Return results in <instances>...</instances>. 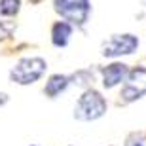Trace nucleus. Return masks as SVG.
<instances>
[{"instance_id": "f257e3e1", "label": "nucleus", "mask_w": 146, "mask_h": 146, "mask_svg": "<svg viewBox=\"0 0 146 146\" xmlns=\"http://www.w3.org/2000/svg\"><path fill=\"white\" fill-rule=\"evenodd\" d=\"M104 112H106V101L103 99V95L95 89H87L76 103L74 118L82 121H93L99 119Z\"/></svg>"}, {"instance_id": "f03ea898", "label": "nucleus", "mask_w": 146, "mask_h": 146, "mask_svg": "<svg viewBox=\"0 0 146 146\" xmlns=\"http://www.w3.org/2000/svg\"><path fill=\"white\" fill-rule=\"evenodd\" d=\"M46 68H48V65L42 57H25L11 68L10 78L19 86H29V84H34L36 80H40Z\"/></svg>"}, {"instance_id": "7ed1b4c3", "label": "nucleus", "mask_w": 146, "mask_h": 146, "mask_svg": "<svg viewBox=\"0 0 146 146\" xmlns=\"http://www.w3.org/2000/svg\"><path fill=\"white\" fill-rule=\"evenodd\" d=\"M55 10L74 25H84L89 15V0H55Z\"/></svg>"}, {"instance_id": "20e7f679", "label": "nucleus", "mask_w": 146, "mask_h": 146, "mask_svg": "<svg viewBox=\"0 0 146 146\" xmlns=\"http://www.w3.org/2000/svg\"><path fill=\"white\" fill-rule=\"evenodd\" d=\"M139 48V38L133 34H114L103 44L104 57H119V55H131Z\"/></svg>"}, {"instance_id": "39448f33", "label": "nucleus", "mask_w": 146, "mask_h": 146, "mask_svg": "<svg viewBox=\"0 0 146 146\" xmlns=\"http://www.w3.org/2000/svg\"><path fill=\"white\" fill-rule=\"evenodd\" d=\"M125 86L121 89V97L125 103H133L137 99H141L146 95V68L139 66L135 70L127 72L125 76Z\"/></svg>"}, {"instance_id": "423d86ee", "label": "nucleus", "mask_w": 146, "mask_h": 146, "mask_svg": "<svg viewBox=\"0 0 146 146\" xmlns=\"http://www.w3.org/2000/svg\"><path fill=\"white\" fill-rule=\"evenodd\" d=\"M127 66L123 65V63H114V65H108L106 68H104L103 72V84L104 87H114V86H118L119 82H123L125 80V76H127Z\"/></svg>"}, {"instance_id": "0eeeda50", "label": "nucleus", "mask_w": 146, "mask_h": 146, "mask_svg": "<svg viewBox=\"0 0 146 146\" xmlns=\"http://www.w3.org/2000/svg\"><path fill=\"white\" fill-rule=\"evenodd\" d=\"M72 34V27L65 21H59L53 25V31H51V40L57 48H65L68 44V38Z\"/></svg>"}, {"instance_id": "6e6552de", "label": "nucleus", "mask_w": 146, "mask_h": 146, "mask_svg": "<svg viewBox=\"0 0 146 146\" xmlns=\"http://www.w3.org/2000/svg\"><path fill=\"white\" fill-rule=\"evenodd\" d=\"M66 86H68V78H66V76H63V74H55V76H51V78L46 82L44 91H46V95H48V97L53 99V97H57L61 91H65Z\"/></svg>"}, {"instance_id": "1a4fd4ad", "label": "nucleus", "mask_w": 146, "mask_h": 146, "mask_svg": "<svg viewBox=\"0 0 146 146\" xmlns=\"http://www.w3.org/2000/svg\"><path fill=\"white\" fill-rule=\"evenodd\" d=\"M19 6H21V0H0V13L11 17L19 11Z\"/></svg>"}, {"instance_id": "9d476101", "label": "nucleus", "mask_w": 146, "mask_h": 146, "mask_svg": "<svg viewBox=\"0 0 146 146\" xmlns=\"http://www.w3.org/2000/svg\"><path fill=\"white\" fill-rule=\"evenodd\" d=\"M13 31H15V23L11 21L8 15H2V13H0V40L10 38Z\"/></svg>"}, {"instance_id": "9b49d317", "label": "nucleus", "mask_w": 146, "mask_h": 146, "mask_svg": "<svg viewBox=\"0 0 146 146\" xmlns=\"http://www.w3.org/2000/svg\"><path fill=\"white\" fill-rule=\"evenodd\" d=\"M125 146H146V131L133 133V135L127 139V144Z\"/></svg>"}, {"instance_id": "f8f14e48", "label": "nucleus", "mask_w": 146, "mask_h": 146, "mask_svg": "<svg viewBox=\"0 0 146 146\" xmlns=\"http://www.w3.org/2000/svg\"><path fill=\"white\" fill-rule=\"evenodd\" d=\"M6 101H8V97H6L4 93H0V104H4V103H6Z\"/></svg>"}, {"instance_id": "ddd939ff", "label": "nucleus", "mask_w": 146, "mask_h": 146, "mask_svg": "<svg viewBox=\"0 0 146 146\" xmlns=\"http://www.w3.org/2000/svg\"><path fill=\"white\" fill-rule=\"evenodd\" d=\"M31 2H33V4H40V2H42V0H31Z\"/></svg>"}, {"instance_id": "4468645a", "label": "nucleus", "mask_w": 146, "mask_h": 146, "mask_svg": "<svg viewBox=\"0 0 146 146\" xmlns=\"http://www.w3.org/2000/svg\"><path fill=\"white\" fill-rule=\"evenodd\" d=\"M34 146H36V144H34Z\"/></svg>"}]
</instances>
